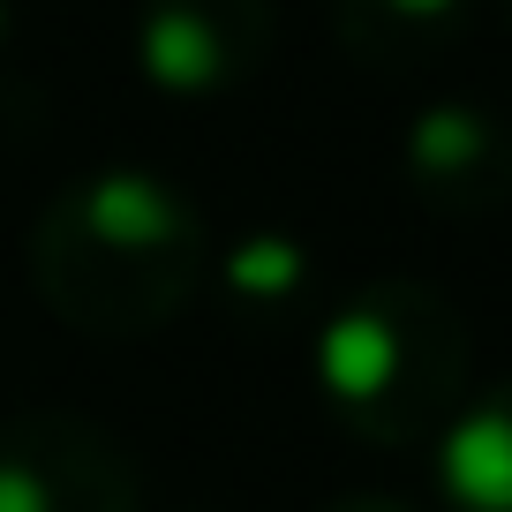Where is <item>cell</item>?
Listing matches in <instances>:
<instances>
[{
  "label": "cell",
  "instance_id": "8",
  "mask_svg": "<svg viewBox=\"0 0 512 512\" xmlns=\"http://www.w3.org/2000/svg\"><path fill=\"white\" fill-rule=\"evenodd\" d=\"M219 264V287L234 309H256V317H279L309 294V249L294 234H241Z\"/></svg>",
  "mask_w": 512,
  "mask_h": 512
},
{
  "label": "cell",
  "instance_id": "3",
  "mask_svg": "<svg viewBox=\"0 0 512 512\" xmlns=\"http://www.w3.org/2000/svg\"><path fill=\"white\" fill-rule=\"evenodd\" d=\"M0 512H144L128 445L76 407L0 415Z\"/></svg>",
  "mask_w": 512,
  "mask_h": 512
},
{
  "label": "cell",
  "instance_id": "5",
  "mask_svg": "<svg viewBox=\"0 0 512 512\" xmlns=\"http://www.w3.org/2000/svg\"><path fill=\"white\" fill-rule=\"evenodd\" d=\"M400 166L407 189L445 219H482V211L512 204V128L467 98H437L407 121Z\"/></svg>",
  "mask_w": 512,
  "mask_h": 512
},
{
  "label": "cell",
  "instance_id": "10",
  "mask_svg": "<svg viewBox=\"0 0 512 512\" xmlns=\"http://www.w3.org/2000/svg\"><path fill=\"white\" fill-rule=\"evenodd\" d=\"M0 38H8V0H0Z\"/></svg>",
  "mask_w": 512,
  "mask_h": 512
},
{
  "label": "cell",
  "instance_id": "11",
  "mask_svg": "<svg viewBox=\"0 0 512 512\" xmlns=\"http://www.w3.org/2000/svg\"><path fill=\"white\" fill-rule=\"evenodd\" d=\"M505 8H512V0H505Z\"/></svg>",
  "mask_w": 512,
  "mask_h": 512
},
{
  "label": "cell",
  "instance_id": "7",
  "mask_svg": "<svg viewBox=\"0 0 512 512\" xmlns=\"http://www.w3.org/2000/svg\"><path fill=\"white\" fill-rule=\"evenodd\" d=\"M437 490L445 512H512V369L490 392H467L437 437Z\"/></svg>",
  "mask_w": 512,
  "mask_h": 512
},
{
  "label": "cell",
  "instance_id": "1",
  "mask_svg": "<svg viewBox=\"0 0 512 512\" xmlns=\"http://www.w3.org/2000/svg\"><path fill=\"white\" fill-rule=\"evenodd\" d=\"M31 287L83 339H151L204 294L211 226L174 181L98 166L68 181L23 241Z\"/></svg>",
  "mask_w": 512,
  "mask_h": 512
},
{
  "label": "cell",
  "instance_id": "9",
  "mask_svg": "<svg viewBox=\"0 0 512 512\" xmlns=\"http://www.w3.org/2000/svg\"><path fill=\"white\" fill-rule=\"evenodd\" d=\"M324 512H415L407 497H339V505H324Z\"/></svg>",
  "mask_w": 512,
  "mask_h": 512
},
{
  "label": "cell",
  "instance_id": "2",
  "mask_svg": "<svg viewBox=\"0 0 512 512\" xmlns=\"http://www.w3.org/2000/svg\"><path fill=\"white\" fill-rule=\"evenodd\" d=\"M475 384L467 317L430 279H369L317 324V392L377 452L437 445Z\"/></svg>",
  "mask_w": 512,
  "mask_h": 512
},
{
  "label": "cell",
  "instance_id": "4",
  "mask_svg": "<svg viewBox=\"0 0 512 512\" xmlns=\"http://www.w3.org/2000/svg\"><path fill=\"white\" fill-rule=\"evenodd\" d=\"M279 46V0H144L136 68L166 98H226L264 76Z\"/></svg>",
  "mask_w": 512,
  "mask_h": 512
},
{
  "label": "cell",
  "instance_id": "6",
  "mask_svg": "<svg viewBox=\"0 0 512 512\" xmlns=\"http://www.w3.org/2000/svg\"><path fill=\"white\" fill-rule=\"evenodd\" d=\"M475 31V0H332V38L369 76H422Z\"/></svg>",
  "mask_w": 512,
  "mask_h": 512
}]
</instances>
